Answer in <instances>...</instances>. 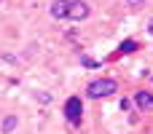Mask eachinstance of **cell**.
Listing matches in <instances>:
<instances>
[{"instance_id":"obj_1","label":"cell","mask_w":153,"mask_h":134,"mask_svg":"<svg viewBox=\"0 0 153 134\" xmlns=\"http://www.w3.org/2000/svg\"><path fill=\"white\" fill-rule=\"evenodd\" d=\"M118 91V83L113 81V78H100V81H91L89 86H86V94L91 97V99H102V97H110V94H116Z\"/></svg>"},{"instance_id":"obj_2","label":"cell","mask_w":153,"mask_h":134,"mask_svg":"<svg viewBox=\"0 0 153 134\" xmlns=\"http://www.w3.org/2000/svg\"><path fill=\"white\" fill-rule=\"evenodd\" d=\"M89 13H91V8L83 0H70V11H67V19L70 21H83Z\"/></svg>"},{"instance_id":"obj_3","label":"cell","mask_w":153,"mask_h":134,"mask_svg":"<svg viewBox=\"0 0 153 134\" xmlns=\"http://www.w3.org/2000/svg\"><path fill=\"white\" fill-rule=\"evenodd\" d=\"M81 113H83L81 99H78V97H70L67 105H65V115H67V121H70V124H81Z\"/></svg>"},{"instance_id":"obj_4","label":"cell","mask_w":153,"mask_h":134,"mask_svg":"<svg viewBox=\"0 0 153 134\" xmlns=\"http://www.w3.org/2000/svg\"><path fill=\"white\" fill-rule=\"evenodd\" d=\"M67 11H70V0H54L51 3V16L54 19H67Z\"/></svg>"},{"instance_id":"obj_5","label":"cell","mask_w":153,"mask_h":134,"mask_svg":"<svg viewBox=\"0 0 153 134\" xmlns=\"http://www.w3.org/2000/svg\"><path fill=\"white\" fill-rule=\"evenodd\" d=\"M134 102H137L140 110H153V94H148V91H137Z\"/></svg>"},{"instance_id":"obj_6","label":"cell","mask_w":153,"mask_h":134,"mask_svg":"<svg viewBox=\"0 0 153 134\" xmlns=\"http://www.w3.org/2000/svg\"><path fill=\"white\" fill-rule=\"evenodd\" d=\"M16 129V115H8L5 121H3V134H11Z\"/></svg>"},{"instance_id":"obj_7","label":"cell","mask_w":153,"mask_h":134,"mask_svg":"<svg viewBox=\"0 0 153 134\" xmlns=\"http://www.w3.org/2000/svg\"><path fill=\"white\" fill-rule=\"evenodd\" d=\"M134 48H137V43H134V40H124V43H121V51H124V54H132Z\"/></svg>"},{"instance_id":"obj_8","label":"cell","mask_w":153,"mask_h":134,"mask_svg":"<svg viewBox=\"0 0 153 134\" xmlns=\"http://www.w3.org/2000/svg\"><path fill=\"white\" fill-rule=\"evenodd\" d=\"M83 64H86V67H97V62H94V59H89V56H83Z\"/></svg>"},{"instance_id":"obj_9","label":"cell","mask_w":153,"mask_h":134,"mask_svg":"<svg viewBox=\"0 0 153 134\" xmlns=\"http://www.w3.org/2000/svg\"><path fill=\"white\" fill-rule=\"evenodd\" d=\"M140 3H143V0H129V5H132V8H140Z\"/></svg>"},{"instance_id":"obj_10","label":"cell","mask_w":153,"mask_h":134,"mask_svg":"<svg viewBox=\"0 0 153 134\" xmlns=\"http://www.w3.org/2000/svg\"><path fill=\"white\" fill-rule=\"evenodd\" d=\"M148 32H151V35H153V19H151V24H148Z\"/></svg>"}]
</instances>
